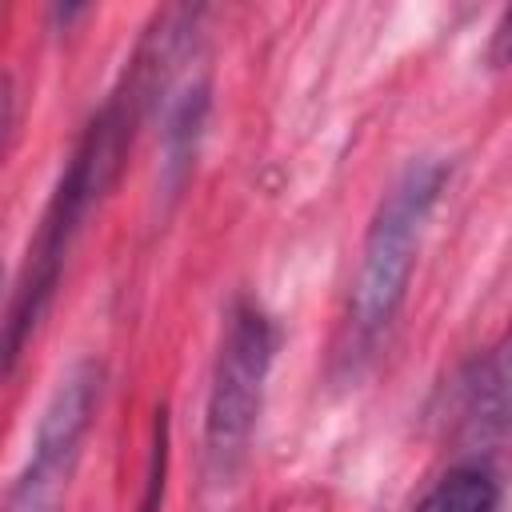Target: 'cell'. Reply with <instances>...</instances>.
Segmentation results:
<instances>
[{"instance_id":"obj_1","label":"cell","mask_w":512,"mask_h":512,"mask_svg":"<svg viewBox=\"0 0 512 512\" xmlns=\"http://www.w3.org/2000/svg\"><path fill=\"white\" fill-rule=\"evenodd\" d=\"M156 72H160L156 60L144 56V48H136V60L124 76V84L104 100V108L92 116V124L76 140V148H72V156H68V164H64V172H60V180L44 204L40 228L28 244L12 304L0 320V372H8L20 360L28 336L48 316L52 296L60 288V272L68 264V252H72L84 220L120 180V168H124L128 148H132V132L140 124V108L148 96L160 92Z\"/></svg>"},{"instance_id":"obj_2","label":"cell","mask_w":512,"mask_h":512,"mask_svg":"<svg viewBox=\"0 0 512 512\" xmlns=\"http://www.w3.org/2000/svg\"><path fill=\"white\" fill-rule=\"evenodd\" d=\"M444 180H448V164L440 156H420L408 160V168L380 196L352 284V328L364 340L380 336L392 324L396 308L404 304L416 248L440 200Z\"/></svg>"},{"instance_id":"obj_3","label":"cell","mask_w":512,"mask_h":512,"mask_svg":"<svg viewBox=\"0 0 512 512\" xmlns=\"http://www.w3.org/2000/svg\"><path fill=\"white\" fill-rule=\"evenodd\" d=\"M272 356H276L272 316L252 300H240L220 332L208 408H204V464L212 484H228L248 456L264 408Z\"/></svg>"},{"instance_id":"obj_4","label":"cell","mask_w":512,"mask_h":512,"mask_svg":"<svg viewBox=\"0 0 512 512\" xmlns=\"http://www.w3.org/2000/svg\"><path fill=\"white\" fill-rule=\"evenodd\" d=\"M100 392H104V368L96 360H76L56 380L36 420L28 464L8 488L0 512H60L72 468L80 460V444L100 408Z\"/></svg>"},{"instance_id":"obj_5","label":"cell","mask_w":512,"mask_h":512,"mask_svg":"<svg viewBox=\"0 0 512 512\" xmlns=\"http://www.w3.org/2000/svg\"><path fill=\"white\" fill-rule=\"evenodd\" d=\"M500 508V480L484 464H460L444 472L412 512H496Z\"/></svg>"},{"instance_id":"obj_6","label":"cell","mask_w":512,"mask_h":512,"mask_svg":"<svg viewBox=\"0 0 512 512\" xmlns=\"http://www.w3.org/2000/svg\"><path fill=\"white\" fill-rule=\"evenodd\" d=\"M164 488H168V412H156L152 424V456H148V480H144V500L136 512H160L164 508Z\"/></svg>"},{"instance_id":"obj_7","label":"cell","mask_w":512,"mask_h":512,"mask_svg":"<svg viewBox=\"0 0 512 512\" xmlns=\"http://www.w3.org/2000/svg\"><path fill=\"white\" fill-rule=\"evenodd\" d=\"M8 124H12V92H8V80H0V144L8 136Z\"/></svg>"}]
</instances>
